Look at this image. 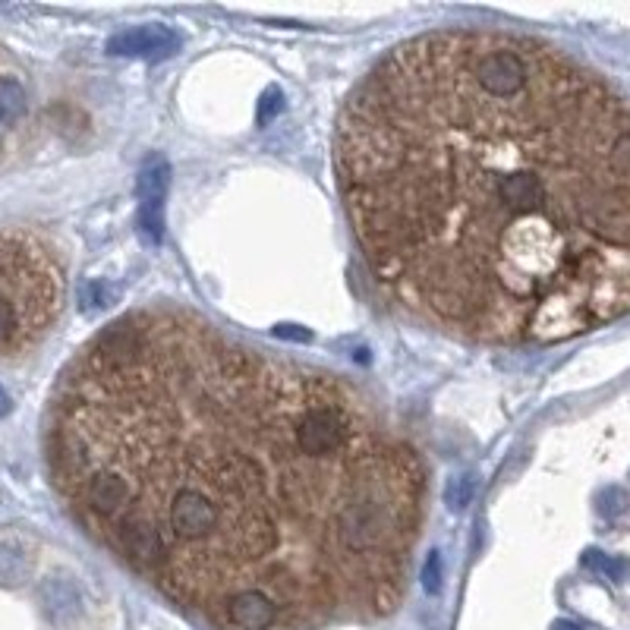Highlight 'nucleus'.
Masks as SVG:
<instances>
[{"label": "nucleus", "instance_id": "nucleus-1", "mask_svg": "<svg viewBox=\"0 0 630 630\" xmlns=\"http://www.w3.org/2000/svg\"><path fill=\"white\" fill-rule=\"evenodd\" d=\"M45 460L82 530L218 630L391 615L426 523L423 460L366 394L186 309L73 356Z\"/></svg>", "mask_w": 630, "mask_h": 630}, {"label": "nucleus", "instance_id": "nucleus-2", "mask_svg": "<svg viewBox=\"0 0 630 630\" xmlns=\"http://www.w3.org/2000/svg\"><path fill=\"white\" fill-rule=\"evenodd\" d=\"M334 174L375 281L435 328L558 344L630 312V104L549 41L397 45L344 101Z\"/></svg>", "mask_w": 630, "mask_h": 630}, {"label": "nucleus", "instance_id": "nucleus-3", "mask_svg": "<svg viewBox=\"0 0 630 630\" xmlns=\"http://www.w3.org/2000/svg\"><path fill=\"white\" fill-rule=\"evenodd\" d=\"M67 300V265L35 227H0V360L48 338Z\"/></svg>", "mask_w": 630, "mask_h": 630}, {"label": "nucleus", "instance_id": "nucleus-4", "mask_svg": "<svg viewBox=\"0 0 630 630\" xmlns=\"http://www.w3.org/2000/svg\"><path fill=\"white\" fill-rule=\"evenodd\" d=\"M171 183V167L161 155H152L139 171V234L149 246H161L164 237V199Z\"/></svg>", "mask_w": 630, "mask_h": 630}, {"label": "nucleus", "instance_id": "nucleus-5", "mask_svg": "<svg viewBox=\"0 0 630 630\" xmlns=\"http://www.w3.org/2000/svg\"><path fill=\"white\" fill-rule=\"evenodd\" d=\"M180 48H183V35L174 32L171 26H136L108 38V54L114 57L161 60V57H174Z\"/></svg>", "mask_w": 630, "mask_h": 630}, {"label": "nucleus", "instance_id": "nucleus-6", "mask_svg": "<svg viewBox=\"0 0 630 630\" xmlns=\"http://www.w3.org/2000/svg\"><path fill=\"white\" fill-rule=\"evenodd\" d=\"M41 599H45V608L54 621H67L79 612V593L70 580H60V577L48 580L41 586Z\"/></svg>", "mask_w": 630, "mask_h": 630}, {"label": "nucleus", "instance_id": "nucleus-7", "mask_svg": "<svg viewBox=\"0 0 630 630\" xmlns=\"http://www.w3.org/2000/svg\"><path fill=\"white\" fill-rule=\"evenodd\" d=\"M29 114V95L26 86L16 76L0 79V126H16Z\"/></svg>", "mask_w": 630, "mask_h": 630}, {"label": "nucleus", "instance_id": "nucleus-8", "mask_svg": "<svg viewBox=\"0 0 630 630\" xmlns=\"http://www.w3.org/2000/svg\"><path fill=\"white\" fill-rule=\"evenodd\" d=\"M29 574V555L13 542L0 545V580L4 583H19Z\"/></svg>", "mask_w": 630, "mask_h": 630}, {"label": "nucleus", "instance_id": "nucleus-9", "mask_svg": "<svg viewBox=\"0 0 630 630\" xmlns=\"http://www.w3.org/2000/svg\"><path fill=\"white\" fill-rule=\"evenodd\" d=\"M583 564L586 567H593V571H599V574H605L608 580H624L627 577V561H618V558H608V555H602V552H596V549H590L583 555Z\"/></svg>", "mask_w": 630, "mask_h": 630}, {"label": "nucleus", "instance_id": "nucleus-10", "mask_svg": "<svg viewBox=\"0 0 630 630\" xmlns=\"http://www.w3.org/2000/svg\"><path fill=\"white\" fill-rule=\"evenodd\" d=\"M473 489H476V479L473 476H454L448 482V492H445V501L451 504V508H467L470 498H473Z\"/></svg>", "mask_w": 630, "mask_h": 630}, {"label": "nucleus", "instance_id": "nucleus-11", "mask_svg": "<svg viewBox=\"0 0 630 630\" xmlns=\"http://www.w3.org/2000/svg\"><path fill=\"white\" fill-rule=\"evenodd\" d=\"M281 108H284V98H281V92L278 89H268L265 95H262V101H259V123H271L278 114H281Z\"/></svg>", "mask_w": 630, "mask_h": 630}, {"label": "nucleus", "instance_id": "nucleus-12", "mask_svg": "<svg viewBox=\"0 0 630 630\" xmlns=\"http://www.w3.org/2000/svg\"><path fill=\"white\" fill-rule=\"evenodd\" d=\"M627 508V495L621 492V489H608V492H602V498H599V511L605 514V517H615V514H621Z\"/></svg>", "mask_w": 630, "mask_h": 630}, {"label": "nucleus", "instance_id": "nucleus-13", "mask_svg": "<svg viewBox=\"0 0 630 630\" xmlns=\"http://www.w3.org/2000/svg\"><path fill=\"white\" fill-rule=\"evenodd\" d=\"M423 586H426V593H435L438 586H441V555H438V552H432V555H429V561H426Z\"/></svg>", "mask_w": 630, "mask_h": 630}, {"label": "nucleus", "instance_id": "nucleus-14", "mask_svg": "<svg viewBox=\"0 0 630 630\" xmlns=\"http://www.w3.org/2000/svg\"><path fill=\"white\" fill-rule=\"evenodd\" d=\"M82 300H86V306H108L111 300H114V293L108 290V284H89L86 287V297H82Z\"/></svg>", "mask_w": 630, "mask_h": 630}, {"label": "nucleus", "instance_id": "nucleus-15", "mask_svg": "<svg viewBox=\"0 0 630 630\" xmlns=\"http://www.w3.org/2000/svg\"><path fill=\"white\" fill-rule=\"evenodd\" d=\"M13 410V401H10V394L4 391V388H0V416H7Z\"/></svg>", "mask_w": 630, "mask_h": 630}, {"label": "nucleus", "instance_id": "nucleus-16", "mask_svg": "<svg viewBox=\"0 0 630 630\" xmlns=\"http://www.w3.org/2000/svg\"><path fill=\"white\" fill-rule=\"evenodd\" d=\"M552 630H583V627H580V624H574V621H558Z\"/></svg>", "mask_w": 630, "mask_h": 630}]
</instances>
